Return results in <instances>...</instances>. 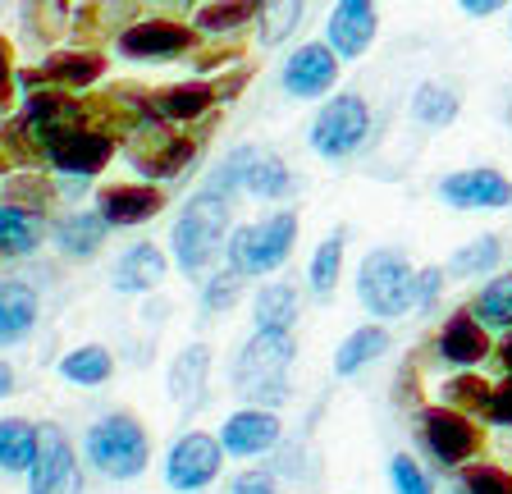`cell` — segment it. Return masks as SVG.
Masks as SVG:
<instances>
[{"instance_id": "cell-43", "label": "cell", "mask_w": 512, "mask_h": 494, "mask_svg": "<svg viewBox=\"0 0 512 494\" xmlns=\"http://www.w3.org/2000/svg\"><path fill=\"white\" fill-rule=\"evenodd\" d=\"M485 417H490L494 426L512 430V371L490 389V408H485Z\"/></svg>"}, {"instance_id": "cell-33", "label": "cell", "mask_w": 512, "mask_h": 494, "mask_svg": "<svg viewBox=\"0 0 512 494\" xmlns=\"http://www.w3.org/2000/svg\"><path fill=\"white\" fill-rule=\"evenodd\" d=\"M499 261H503V238L499 234H480L448 257L444 275H453V280H476V275H490Z\"/></svg>"}, {"instance_id": "cell-16", "label": "cell", "mask_w": 512, "mask_h": 494, "mask_svg": "<svg viewBox=\"0 0 512 494\" xmlns=\"http://www.w3.org/2000/svg\"><path fill=\"white\" fill-rule=\"evenodd\" d=\"M375 33H380V10H375V0H334L320 42L330 46L339 60H357V55H366L375 46Z\"/></svg>"}, {"instance_id": "cell-11", "label": "cell", "mask_w": 512, "mask_h": 494, "mask_svg": "<svg viewBox=\"0 0 512 494\" xmlns=\"http://www.w3.org/2000/svg\"><path fill=\"white\" fill-rule=\"evenodd\" d=\"M421 444L439 467H467L480 449V430L458 408H426L421 412Z\"/></svg>"}, {"instance_id": "cell-36", "label": "cell", "mask_w": 512, "mask_h": 494, "mask_svg": "<svg viewBox=\"0 0 512 494\" xmlns=\"http://www.w3.org/2000/svg\"><path fill=\"white\" fill-rule=\"evenodd\" d=\"M256 19V0H211L197 10V37H224L238 33Z\"/></svg>"}, {"instance_id": "cell-26", "label": "cell", "mask_w": 512, "mask_h": 494, "mask_svg": "<svg viewBox=\"0 0 512 494\" xmlns=\"http://www.w3.org/2000/svg\"><path fill=\"white\" fill-rule=\"evenodd\" d=\"M394 348V334L384 330L380 321H371V325H357V330L343 339L339 348H334V376L339 380H348V376H357V371H366L371 362H380L384 353Z\"/></svg>"}, {"instance_id": "cell-5", "label": "cell", "mask_w": 512, "mask_h": 494, "mask_svg": "<svg viewBox=\"0 0 512 494\" xmlns=\"http://www.w3.org/2000/svg\"><path fill=\"white\" fill-rule=\"evenodd\" d=\"M124 138H128V161H133L138 174H147V183L151 179H179V174L197 161V151H202V138L174 133L160 115H151L147 101L128 115Z\"/></svg>"}, {"instance_id": "cell-48", "label": "cell", "mask_w": 512, "mask_h": 494, "mask_svg": "<svg viewBox=\"0 0 512 494\" xmlns=\"http://www.w3.org/2000/svg\"><path fill=\"white\" fill-rule=\"evenodd\" d=\"M503 124H508V129H512V106H508V110H503Z\"/></svg>"}, {"instance_id": "cell-9", "label": "cell", "mask_w": 512, "mask_h": 494, "mask_svg": "<svg viewBox=\"0 0 512 494\" xmlns=\"http://www.w3.org/2000/svg\"><path fill=\"white\" fill-rule=\"evenodd\" d=\"M224 467V449L215 435H206V430H188V435H179V440L170 444V453H165V485H170L174 494H202L206 485L220 476Z\"/></svg>"}, {"instance_id": "cell-38", "label": "cell", "mask_w": 512, "mask_h": 494, "mask_svg": "<svg viewBox=\"0 0 512 494\" xmlns=\"http://www.w3.org/2000/svg\"><path fill=\"white\" fill-rule=\"evenodd\" d=\"M453 494H512V476L490 462H467L453 481Z\"/></svg>"}, {"instance_id": "cell-2", "label": "cell", "mask_w": 512, "mask_h": 494, "mask_svg": "<svg viewBox=\"0 0 512 494\" xmlns=\"http://www.w3.org/2000/svg\"><path fill=\"white\" fill-rule=\"evenodd\" d=\"M298 357V339L293 334H266L252 330L243 348L234 357V394L243 398L247 408H270L288 398V371Z\"/></svg>"}, {"instance_id": "cell-23", "label": "cell", "mask_w": 512, "mask_h": 494, "mask_svg": "<svg viewBox=\"0 0 512 494\" xmlns=\"http://www.w3.org/2000/svg\"><path fill=\"white\" fill-rule=\"evenodd\" d=\"M243 193L256 202H284V197L298 193V174L288 170V161L270 147H252V161L243 174Z\"/></svg>"}, {"instance_id": "cell-39", "label": "cell", "mask_w": 512, "mask_h": 494, "mask_svg": "<svg viewBox=\"0 0 512 494\" xmlns=\"http://www.w3.org/2000/svg\"><path fill=\"white\" fill-rule=\"evenodd\" d=\"M238 298H243V275H234L229 266L215 270V275H206V280H202V312L206 316L229 312Z\"/></svg>"}, {"instance_id": "cell-50", "label": "cell", "mask_w": 512, "mask_h": 494, "mask_svg": "<svg viewBox=\"0 0 512 494\" xmlns=\"http://www.w3.org/2000/svg\"><path fill=\"white\" fill-rule=\"evenodd\" d=\"M179 5H192V0H179Z\"/></svg>"}, {"instance_id": "cell-22", "label": "cell", "mask_w": 512, "mask_h": 494, "mask_svg": "<svg viewBox=\"0 0 512 494\" xmlns=\"http://www.w3.org/2000/svg\"><path fill=\"white\" fill-rule=\"evenodd\" d=\"M42 316V298L28 280H0V348L23 344L37 330Z\"/></svg>"}, {"instance_id": "cell-21", "label": "cell", "mask_w": 512, "mask_h": 494, "mask_svg": "<svg viewBox=\"0 0 512 494\" xmlns=\"http://www.w3.org/2000/svg\"><path fill=\"white\" fill-rule=\"evenodd\" d=\"M147 106H151V115H160L165 124H197L202 115H211V110L220 106V97H215V87L206 83V78H192V83L160 87Z\"/></svg>"}, {"instance_id": "cell-37", "label": "cell", "mask_w": 512, "mask_h": 494, "mask_svg": "<svg viewBox=\"0 0 512 494\" xmlns=\"http://www.w3.org/2000/svg\"><path fill=\"white\" fill-rule=\"evenodd\" d=\"M490 389H494V385H485L476 371H462V376H453L444 389H439V398H444V408L485 412V408H490Z\"/></svg>"}, {"instance_id": "cell-29", "label": "cell", "mask_w": 512, "mask_h": 494, "mask_svg": "<svg viewBox=\"0 0 512 494\" xmlns=\"http://www.w3.org/2000/svg\"><path fill=\"white\" fill-rule=\"evenodd\" d=\"M42 449V426H32L28 417H0V472L28 476Z\"/></svg>"}, {"instance_id": "cell-45", "label": "cell", "mask_w": 512, "mask_h": 494, "mask_svg": "<svg viewBox=\"0 0 512 494\" xmlns=\"http://www.w3.org/2000/svg\"><path fill=\"white\" fill-rule=\"evenodd\" d=\"M458 5L471 14V19H490V14L508 10V0H458Z\"/></svg>"}, {"instance_id": "cell-27", "label": "cell", "mask_w": 512, "mask_h": 494, "mask_svg": "<svg viewBox=\"0 0 512 494\" xmlns=\"http://www.w3.org/2000/svg\"><path fill=\"white\" fill-rule=\"evenodd\" d=\"M298 312H302V298L293 284L275 280V284H261L256 289V302H252V325L266 334H293L298 325Z\"/></svg>"}, {"instance_id": "cell-42", "label": "cell", "mask_w": 512, "mask_h": 494, "mask_svg": "<svg viewBox=\"0 0 512 494\" xmlns=\"http://www.w3.org/2000/svg\"><path fill=\"white\" fill-rule=\"evenodd\" d=\"M229 494H284L279 490V476L266 472V467H247L229 481Z\"/></svg>"}, {"instance_id": "cell-4", "label": "cell", "mask_w": 512, "mask_h": 494, "mask_svg": "<svg viewBox=\"0 0 512 494\" xmlns=\"http://www.w3.org/2000/svg\"><path fill=\"white\" fill-rule=\"evenodd\" d=\"M83 453L106 481H138L151 462V435L133 412H106L87 426Z\"/></svg>"}, {"instance_id": "cell-44", "label": "cell", "mask_w": 512, "mask_h": 494, "mask_svg": "<svg viewBox=\"0 0 512 494\" xmlns=\"http://www.w3.org/2000/svg\"><path fill=\"white\" fill-rule=\"evenodd\" d=\"M10 87H14V51H10V42L0 37V106L10 101Z\"/></svg>"}, {"instance_id": "cell-18", "label": "cell", "mask_w": 512, "mask_h": 494, "mask_svg": "<svg viewBox=\"0 0 512 494\" xmlns=\"http://www.w3.org/2000/svg\"><path fill=\"white\" fill-rule=\"evenodd\" d=\"M165 211V193L156 183H106L96 188V215L106 220L110 229H133V225H147L156 215Z\"/></svg>"}, {"instance_id": "cell-7", "label": "cell", "mask_w": 512, "mask_h": 494, "mask_svg": "<svg viewBox=\"0 0 512 494\" xmlns=\"http://www.w3.org/2000/svg\"><path fill=\"white\" fill-rule=\"evenodd\" d=\"M37 147H42V161L51 165L55 174L92 183V174H101L110 165L119 142H115V133L96 129V124H60V129L42 133Z\"/></svg>"}, {"instance_id": "cell-49", "label": "cell", "mask_w": 512, "mask_h": 494, "mask_svg": "<svg viewBox=\"0 0 512 494\" xmlns=\"http://www.w3.org/2000/svg\"><path fill=\"white\" fill-rule=\"evenodd\" d=\"M508 37H512V19H508Z\"/></svg>"}, {"instance_id": "cell-3", "label": "cell", "mask_w": 512, "mask_h": 494, "mask_svg": "<svg viewBox=\"0 0 512 494\" xmlns=\"http://www.w3.org/2000/svg\"><path fill=\"white\" fill-rule=\"evenodd\" d=\"M298 234H302L298 211H270L266 220H256V225L229 229V238H224V266L234 270V275H243V280L275 275V270L293 257Z\"/></svg>"}, {"instance_id": "cell-46", "label": "cell", "mask_w": 512, "mask_h": 494, "mask_svg": "<svg viewBox=\"0 0 512 494\" xmlns=\"http://www.w3.org/2000/svg\"><path fill=\"white\" fill-rule=\"evenodd\" d=\"M10 394H14V366L0 362V398H10Z\"/></svg>"}, {"instance_id": "cell-13", "label": "cell", "mask_w": 512, "mask_h": 494, "mask_svg": "<svg viewBox=\"0 0 512 494\" xmlns=\"http://www.w3.org/2000/svg\"><path fill=\"white\" fill-rule=\"evenodd\" d=\"M339 69H343V60L325 42H302L298 51L284 60V69H279V87H284L293 101H320L334 92Z\"/></svg>"}, {"instance_id": "cell-6", "label": "cell", "mask_w": 512, "mask_h": 494, "mask_svg": "<svg viewBox=\"0 0 512 494\" xmlns=\"http://www.w3.org/2000/svg\"><path fill=\"white\" fill-rule=\"evenodd\" d=\"M357 298L375 321L416 312V266L403 247H375L357 266Z\"/></svg>"}, {"instance_id": "cell-20", "label": "cell", "mask_w": 512, "mask_h": 494, "mask_svg": "<svg viewBox=\"0 0 512 494\" xmlns=\"http://www.w3.org/2000/svg\"><path fill=\"white\" fill-rule=\"evenodd\" d=\"M165 275H170V257H165L156 243H133V247H124V257L115 261L110 284H115V293L138 298V293H156L160 284H165Z\"/></svg>"}, {"instance_id": "cell-15", "label": "cell", "mask_w": 512, "mask_h": 494, "mask_svg": "<svg viewBox=\"0 0 512 494\" xmlns=\"http://www.w3.org/2000/svg\"><path fill=\"white\" fill-rule=\"evenodd\" d=\"M215 440H220L224 458H266L284 440V421L270 408H238L224 417Z\"/></svg>"}, {"instance_id": "cell-8", "label": "cell", "mask_w": 512, "mask_h": 494, "mask_svg": "<svg viewBox=\"0 0 512 494\" xmlns=\"http://www.w3.org/2000/svg\"><path fill=\"white\" fill-rule=\"evenodd\" d=\"M371 124L375 119H371L366 97H357V92H334V97L316 110V119H311L307 142L316 156H325V161H348L352 151L366 147Z\"/></svg>"}, {"instance_id": "cell-19", "label": "cell", "mask_w": 512, "mask_h": 494, "mask_svg": "<svg viewBox=\"0 0 512 494\" xmlns=\"http://www.w3.org/2000/svg\"><path fill=\"white\" fill-rule=\"evenodd\" d=\"M435 348H439V362L458 366V371H476V366L494 353V348H490V330H485V325H480L467 307H462V312H453L444 325H439Z\"/></svg>"}, {"instance_id": "cell-12", "label": "cell", "mask_w": 512, "mask_h": 494, "mask_svg": "<svg viewBox=\"0 0 512 494\" xmlns=\"http://www.w3.org/2000/svg\"><path fill=\"white\" fill-rule=\"evenodd\" d=\"M197 46V28H183L174 19H138L115 37V51L138 65H156V60H179Z\"/></svg>"}, {"instance_id": "cell-47", "label": "cell", "mask_w": 512, "mask_h": 494, "mask_svg": "<svg viewBox=\"0 0 512 494\" xmlns=\"http://www.w3.org/2000/svg\"><path fill=\"white\" fill-rule=\"evenodd\" d=\"M499 362H503V371H512V330L503 334V344H499Z\"/></svg>"}, {"instance_id": "cell-40", "label": "cell", "mask_w": 512, "mask_h": 494, "mask_svg": "<svg viewBox=\"0 0 512 494\" xmlns=\"http://www.w3.org/2000/svg\"><path fill=\"white\" fill-rule=\"evenodd\" d=\"M389 485H394V494H435V481H430L426 467L412 453H394L389 458Z\"/></svg>"}, {"instance_id": "cell-35", "label": "cell", "mask_w": 512, "mask_h": 494, "mask_svg": "<svg viewBox=\"0 0 512 494\" xmlns=\"http://www.w3.org/2000/svg\"><path fill=\"white\" fill-rule=\"evenodd\" d=\"M302 0H256V37L261 46H279L298 33Z\"/></svg>"}, {"instance_id": "cell-34", "label": "cell", "mask_w": 512, "mask_h": 494, "mask_svg": "<svg viewBox=\"0 0 512 494\" xmlns=\"http://www.w3.org/2000/svg\"><path fill=\"white\" fill-rule=\"evenodd\" d=\"M485 330H512V275H494L490 284H480V293L471 298L467 307Z\"/></svg>"}, {"instance_id": "cell-30", "label": "cell", "mask_w": 512, "mask_h": 494, "mask_svg": "<svg viewBox=\"0 0 512 494\" xmlns=\"http://www.w3.org/2000/svg\"><path fill=\"white\" fill-rule=\"evenodd\" d=\"M458 115H462V97L448 83H435V78H430V83H421L412 92V119L421 129H448Z\"/></svg>"}, {"instance_id": "cell-1", "label": "cell", "mask_w": 512, "mask_h": 494, "mask_svg": "<svg viewBox=\"0 0 512 494\" xmlns=\"http://www.w3.org/2000/svg\"><path fill=\"white\" fill-rule=\"evenodd\" d=\"M229 215L234 202L215 188H197V193L183 202V215L170 229V247H174V266L192 280H202L206 270L215 266V257L224 252V238H229Z\"/></svg>"}, {"instance_id": "cell-41", "label": "cell", "mask_w": 512, "mask_h": 494, "mask_svg": "<svg viewBox=\"0 0 512 494\" xmlns=\"http://www.w3.org/2000/svg\"><path fill=\"white\" fill-rule=\"evenodd\" d=\"M444 284H448V275L439 266H416V312H435Z\"/></svg>"}, {"instance_id": "cell-25", "label": "cell", "mask_w": 512, "mask_h": 494, "mask_svg": "<svg viewBox=\"0 0 512 494\" xmlns=\"http://www.w3.org/2000/svg\"><path fill=\"white\" fill-rule=\"evenodd\" d=\"M46 238V220L42 211L32 206H19V202H0V257L5 261H23L32 257Z\"/></svg>"}, {"instance_id": "cell-32", "label": "cell", "mask_w": 512, "mask_h": 494, "mask_svg": "<svg viewBox=\"0 0 512 494\" xmlns=\"http://www.w3.org/2000/svg\"><path fill=\"white\" fill-rule=\"evenodd\" d=\"M60 376L69 380V385L96 389V385H106V380L115 376V357H110V348H101V344L69 348V353L60 357Z\"/></svg>"}, {"instance_id": "cell-17", "label": "cell", "mask_w": 512, "mask_h": 494, "mask_svg": "<svg viewBox=\"0 0 512 494\" xmlns=\"http://www.w3.org/2000/svg\"><path fill=\"white\" fill-rule=\"evenodd\" d=\"M101 74H106V60H101L96 51H60V55H51L46 65L14 74V83H19L23 92H37V87H55V92H83V87L101 83Z\"/></svg>"}, {"instance_id": "cell-24", "label": "cell", "mask_w": 512, "mask_h": 494, "mask_svg": "<svg viewBox=\"0 0 512 494\" xmlns=\"http://www.w3.org/2000/svg\"><path fill=\"white\" fill-rule=\"evenodd\" d=\"M106 234H110V225L96 211H69L51 225L55 247H60V257H69V261H92L96 252L106 247Z\"/></svg>"}, {"instance_id": "cell-14", "label": "cell", "mask_w": 512, "mask_h": 494, "mask_svg": "<svg viewBox=\"0 0 512 494\" xmlns=\"http://www.w3.org/2000/svg\"><path fill=\"white\" fill-rule=\"evenodd\" d=\"M439 202L453 211H503V206H512V179L494 165L453 170L439 179Z\"/></svg>"}, {"instance_id": "cell-10", "label": "cell", "mask_w": 512, "mask_h": 494, "mask_svg": "<svg viewBox=\"0 0 512 494\" xmlns=\"http://www.w3.org/2000/svg\"><path fill=\"white\" fill-rule=\"evenodd\" d=\"M83 462L55 421H42V449L28 467V494H83Z\"/></svg>"}, {"instance_id": "cell-31", "label": "cell", "mask_w": 512, "mask_h": 494, "mask_svg": "<svg viewBox=\"0 0 512 494\" xmlns=\"http://www.w3.org/2000/svg\"><path fill=\"white\" fill-rule=\"evenodd\" d=\"M343 243H348V234L343 229H334L330 238H320V247L311 252V266H307V289L311 298H334V289H339V275H343Z\"/></svg>"}, {"instance_id": "cell-28", "label": "cell", "mask_w": 512, "mask_h": 494, "mask_svg": "<svg viewBox=\"0 0 512 494\" xmlns=\"http://www.w3.org/2000/svg\"><path fill=\"white\" fill-rule=\"evenodd\" d=\"M206 380H211V348L188 344L170 366V398L192 412L206 398Z\"/></svg>"}]
</instances>
